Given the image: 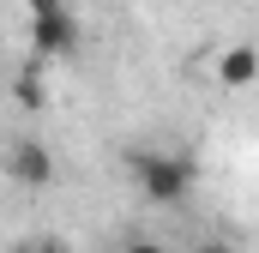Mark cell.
I'll return each instance as SVG.
<instances>
[{
	"mask_svg": "<svg viewBox=\"0 0 259 253\" xmlns=\"http://www.w3.org/2000/svg\"><path fill=\"white\" fill-rule=\"evenodd\" d=\"M127 175L145 205H181L199 181V163L181 151V145H139L127 157Z\"/></svg>",
	"mask_w": 259,
	"mask_h": 253,
	"instance_id": "cell-1",
	"label": "cell"
},
{
	"mask_svg": "<svg viewBox=\"0 0 259 253\" xmlns=\"http://www.w3.org/2000/svg\"><path fill=\"white\" fill-rule=\"evenodd\" d=\"M78 36H84V30H78V18L66 12V0H61V6L30 12V49H36V61H49V66L66 61V55L78 49Z\"/></svg>",
	"mask_w": 259,
	"mask_h": 253,
	"instance_id": "cell-2",
	"label": "cell"
},
{
	"mask_svg": "<svg viewBox=\"0 0 259 253\" xmlns=\"http://www.w3.org/2000/svg\"><path fill=\"white\" fill-rule=\"evenodd\" d=\"M6 175H12L24 193H42L49 181H55V151H49L42 139H18V145L6 151Z\"/></svg>",
	"mask_w": 259,
	"mask_h": 253,
	"instance_id": "cell-3",
	"label": "cell"
},
{
	"mask_svg": "<svg viewBox=\"0 0 259 253\" xmlns=\"http://www.w3.org/2000/svg\"><path fill=\"white\" fill-rule=\"evenodd\" d=\"M211 78H217L223 91H247V85L259 78V49H253V43L217 49V55H211Z\"/></svg>",
	"mask_w": 259,
	"mask_h": 253,
	"instance_id": "cell-4",
	"label": "cell"
},
{
	"mask_svg": "<svg viewBox=\"0 0 259 253\" xmlns=\"http://www.w3.org/2000/svg\"><path fill=\"white\" fill-rule=\"evenodd\" d=\"M12 97H18L24 109H49V91H42V78H36V72H18V85H12Z\"/></svg>",
	"mask_w": 259,
	"mask_h": 253,
	"instance_id": "cell-5",
	"label": "cell"
},
{
	"mask_svg": "<svg viewBox=\"0 0 259 253\" xmlns=\"http://www.w3.org/2000/svg\"><path fill=\"white\" fill-rule=\"evenodd\" d=\"M12 253H66V241H61V235H24Z\"/></svg>",
	"mask_w": 259,
	"mask_h": 253,
	"instance_id": "cell-6",
	"label": "cell"
},
{
	"mask_svg": "<svg viewBox=\"0 0 259 253\" xmlns=\"http://www.w3.org/2000/svg\"><path fill=\"white\" fill-rule=\"evenodd\" d=\"M121 253H169V247H163V241H151V235H133Z\"/></svg>",
	"mask_w": 259,
	"mask_h": 253,
	"instance_id": "cell-7",
	"label": "cell"
},
{
	"mask_svg": "<svg viewBox=\"0 0 259 253\" xmlns=\"http://www.w3.org/2000/svg\"><path fill=\"white\" fill-rule=\"evenodd\" d=\"M193 253H241V247H229V241H205V247H193Z\"/></svg>",
	"mask_w": 259,
	"mask_h": 253,
	"instance_id": "cell-8",
	"label": "cell"
},
{
	"mask_svg": "<svg viewBox=\"0 0 259 253\" xmlns=\"http://www.w3.org/2000/svg\"><path fill=\"white\" fill-rule=\"evenodd\" d=\"M24 6H30V12H42V6H61V0H24Z\"/></svg>",
	"mask_w": 259,
	"mask_h": 253,
	"instance_id": "cell-9",
	"label": "cell"
}]
</instances>
